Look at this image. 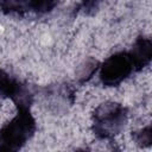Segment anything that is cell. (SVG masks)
Returning a JSON list of instances; mask_svg holds the SVG:
<instances>
[{
	"mask_svg": "<svg viewBox=\"0 0 152 152\" xmlns=\"http://www.w3.org/2000/svg\"><path fill=\"white\" fill-rule=\"evenodd\" d=\"M36 120L30 107H18L15 116L0 128V151H18L34 134Z\"/></svg>",
	"mask_w": 152,
	"mask_h": 152,
	"instance_id": "1",
	"label": "cell"
},
{
	"mask_svg": "<svg viewBox=\"0 0 152 152\" xmlns=\"http://www.w3.org/2000/svg\"><path fill=\"white\" fill-rule=\"evenodd\" d=\"M128 119L127 108L118 102L101 103L93 113L91 129L99 139H112L125 127Z\"/></svg>",
	"mask_w": 152,
	"mask_h": 152,
	"instance_id": "2",
	"label": "cell"
},
{
	"mask_svg": "<svg viewBox=\"0 0 152 152\" xmlns=\"http://www.w3.org/2000/svg\"><path fill=\"white\" fill-rule=\"evenodd\" d=\"M134 62L128 51L116 52L109 56L100 66V81L106 87H116L133 72H135Z\"/></svg>",
	"mask_w": 152,
	"mask_h": 152,
	"instance_id": "3",
	"label": "cell"
},
{
	"mask_svg": "<svg viewBox=\"0 0 152 152\" xmlns=\"http://www.w3.org/2000/svg\"><path fill=\"white\" fill-rule=\"evenodd\" d=\"M0 95L13 100L17 107H30L32 102L28 89L4 70H0Z\"/></svg>",
	"mask_w": 152,
	"mask_h": 152,
	"instance_id": "4",
	"label": "cell"
},
{
	"mask_svg": "<svg viewBox=\"0 0 152 152\" xmlns=\"http://www.w3.org/2000/svg\"><path fill=\"white\" fill-rule=\"evenodd\" d=\"M137 71L141 70L142 68H145L146 65L150 64L151 58H152V43L150 38H145V37H139L137 38V40L134 42V44L132 45L131 50L128 51Z\"/></svg>",
	"mask_w": 152,
	"mask_h": 152,
	"instance_id": "5",
	"label": "cell"
},
{
	"mask_svg": "<svg viewBox=\"0 0 152 152\" xmlns=\"http://www.w3.org/2000/svg\"><path fill=\"white\" fill-rule=\"evenodd\" d=\"M0 8L6 14H23L28 6L27 0H0Z\"/></svg>",
	"mask_w": 152,
	"mask_h": 152,
	"instance_id": "6",
	"label": "cell"
},
{
	"mask_svg": "<svg viewBox=\"0 0 152 152\" xmlns=\"http://www.w3.org/2000/svg\"><path fill=\"white\" fill-rule=\"evenodd\" d=\"M58 4V0H27L28 10L37 14L50 13Z\"/></svg>",
	"mask_w": 152,
	"mask_h": 152,
	"instance_id": "7",
	"label": "cell"
},
{
	"mask_svg": "<svg viewBox=\"0 0 152 152\" xmlns=\"http://www.w3.org/2000/svg\"><path fill=\"white\" fill-rule=\"evenodd\" d=\"M133 139L135 140L137 144L140 146H148L152 141V134H151V126H147L139 132L133 133Z\"/></svg>",
	"mask_w": 152,
	"mask_h": 152,
	"instance_id": "8",
	"label": "cell"
},
{
	"mask_svg": "<svg viewBox=\"0 0 152 152\" xmlns=\"http://www.w3.org/2000/svg\"><path fill=\"white\" fill-rule=\"evenodd\" d=\"M103 0H81V6L87 14H93L99 10L100 4Z\"/></svg>",
	"mask_w": 152,
	"mask_h": 152,
	"instance_id": "9",
	"label": "cell"
}]
</instances>
